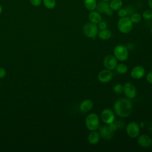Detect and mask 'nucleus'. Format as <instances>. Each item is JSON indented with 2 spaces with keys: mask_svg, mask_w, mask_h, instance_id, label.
<instances>
[{
  "mask_svg": "<svg viewBox=\"0 0 152 152\" xmlns=\"http://www.w3.org/2000/svg\"><path fill=\"white\" fill-rule=\"evenodd\" d=\"M6 75V71L3 68H0V79L4 78Z\"/></svg>",
  "mask_w": 152,
  "mask_h": 152,
  "instance_id": "33",
  "label": "nucleus"
},
{
  "mask_svg": "<svg viewBox=\"0 0 152 152\" xmlns=\"http://www.w3.org/2000/svg\"><path fill=\"white\" fill-rule=\"evenodd\" d=\"M148 5L149 7L152 10V0H148Z\"/></svg>",
  "mask_w": 152,
  "mask_h": 152,
  "instance_id": "35",
  "label": "nucleus"
},
{
  "mask_svg": "<svg viewBox=\"0 0 152 152\" xmlns=\"http://www.w3.org/2000/svg\"><path fill=\"white\" fill-rule=\"evenodd\" d=\"M113 54L117 60L125 61L128 57V50L127 48L122 45L116 46L113 49Z\"/></svg>",
  "mask_w": 152,
  "mask_h": 152,
  "instance_id": "4",
  "label": "nucleus"
},
{
  "mask_svg": "<svg viewBox=\"0 0 152 152\" xmlns=\"http://www.w3.org/2000/svg\"><path fill=\"white\" fill-rule=\"evenodd\" d=\"M142 17L147 20H150L152 19V10H145L142 14Z\"/></svg>",
  "mask_w": 152,
  "mask_h": 152,
  "instance_id": "24",
  "label": "nucleus"
},
{
  "mask_svg": "<svg viewBox=\"0 0 152 152\" xmlns=\"http://www.w3.org/2000/svg\"><path fill=\"white\" fill-rule=\"evenodd\" d=\"M96 0H84V5L88 11H94L97 6Z\"/></svg>",
  "mask_w": 152,
  "mask_h": 152,
  "instance_id": "19",
  "label": "nucleus"
},
{
  "mask_svg": "<svg viewBox=\"0 0 152 152\" xmlns=\"http://www.w3.org/2000/svg\"><path fill=\"white\" fill-rule=\"evenodd\" d=\"M108 125L109 129H110L112 131H113V132H115V131H116L118 129L117 125H116L115 123H114V122H112V123H111V124H109V125Z\"/></svg>",
  "mask_w": 152,
  "mask_h": 152,
  "instance_id": "29",
  "label": "nucleus"
},
{
  "mask_svg": "<svg viewBox=\"0 0 152 152\" xmlns=\"http://www.w3.org/2000/svg\"><path fill=\"white\" fill-rule=\"evenodd\" d=\"M113 109L117 116L121 118L128 117L132 112V102L131 99L126 97L119 99L115 102Z\"/></svg>",
  "mask_w": 152,
  "mask_h": 152,
  "instance_id": "1",
  "label": "nucleus"
},
{
  "mask_svg": "<svg viewBox=\"0 0 152 152\" xmlns=\"http://www.w3.org/2000/svg\"><path fill=\"white\" fill-rule=\"evenodd\" d=\"M98 36L99 37L103 40H109L111 38L112 36V33L111 32V31L109 29L105 28L103 30H100V31H99L98 32Z\"/></svg>",
  "mask_w": 152,
  "mask_h": 152,
  "instance_id": "17",
  "label": "nucleus"
},
{
  "mask_svg": "<svg viewBox=\"0 0 152 152\" xmlns=\"http://www.w3.org/2000/svg\"><path fill=\"white\" fill-rule=\"evenodd\" d=\"M122 4L123 3L122 0H112L109 4V7L113 11H118L121 8Z\"/></svg>",
  "mask_w": 152,
  "mask_h": 152,
  "instance_id": "20",
  "label": "nucleus"
},
{
  "mask_svg": "<svg viewBox=\"0 0 152 152\" xmlns=\"http://www.w3.org/2000/svg\"><path fill=\"white\" fill-rule=\"evenodd\" d=\"M101 1H104V2H108V1H110V0H101Z\"/></svg>",
  "mask_w": 152,
  "mask_h": 152,
  "instance_id": "37",
  "label": "nucleus"
},
{
  "mask_svg": "<svg viewBox=\"0 0 152 152\" xmlns=\"http://www.w3.org/2000/svg\"><path fill=\"white\" fill-rule=\"evenodd\" d=\"M113 77V74L111 70L105 69L102 70L98 74L97 78L99 81L102 83H109Z\"/></svg>",
  "mask_w": 152,
  "mask_h": 152,
  "instance_id": "10",
  "label": "nucleus"
},
{
  "mask_svg": "<svg viewBox=\"0 0 152 152\" xmlns=\"http://www.w3.org/2000/svg\"><path fill=\"white\" fill-rule=\"evenodd\" d=\"M123 92L126 98L132 99L137 95V89L135 86L131 83H126L123 86Z\"/></svg>",
  "mask_w": 152,
  "mask_h": 152,
  "instance_id": "7",
  "label": "nucleus"
},
{
  "mask_svg": "<svg viewBox=\"0 0 152 152\" xmlns=\"http://www.w3.org/2000/svg\"><path fill=\"white\" fill-rule=\"evenodd\" d=\"M129 18L132 23H138L141 20V15L138 12H133Z\"/></svg>",
  "mask_w": 152,
  "mask_h": 152,
  "instance_id": "23",
  "label": "nucleus"
},
{
  "mask_svg": "<svg viewBox=\"0 0 152 152\" xmlns=\"http://www.w3.org/2000/svg\"><path fill=\"white\" fill-rule=\"evenodd\" d=\"M103 64L106 69L113 70L116 68V65H118V60L114 55H108L104 58Z\"/></svg>",
  "mask_w": 152,
  "mask_h": 152,
  "instance_id": "9",
  "label": "nucleus"
},
{
  "mask_svg": "<svg viewBox=\"0 0 152 152\" xmlns=\"http://www.w3.org/2000/svg\"><path fill=\"white\" fill-rule=\"evenodd\" d=\"M145 73V69L142 66L137 65L134 66L131 71V76L134 79H140L142 78Z\"/></svg>",
  "mask_w": 152,
  "mask_h": 152,
  "instance_id": "12",
  "label": "nucleus"
},
{
  "mask_svg": "<svg viewBox=\"0 0 152 152\" xmlns=\"http://www.w3.org/2000/svg\"><path fill=\"white\" fill-rule=\"evenodd\" d=\"M30 1L32 5L34 7H38L42 4V0H30Z\"/></svg>",
  "mask_w": 152,
  "mask_h": 152,
  "instance_id": "28",
  "label": "nucleus"
},
{
  "mask_svg": "<svg viewBox=\"0 0 152 152\" xmlns=\"http://www.w3.org/2000/svg\"><path fill=\"white\" fill-rule=\"evenodd\" d=\"M93 107V103L90 99H85L80 104V109L83 112H88Z\"/></svg>",
  "mask_w": 152,
  "mask_h": 152,
  "instance_id": "14",
  "label": "nucleus"
},
{
  "mask_svg": "<svg viewBox=\"0 0 152 152\" xmlns=\"http://www.w3.org/2000/svg\"><path fill=\"white\" fill-rule=\"evenodd\" d=\"M118 15L121 18V17H124L127 15L126 11L125 8H120L119 10H118Z\"/></svg>",
  "mask_w": 152,
  "mask_h": 152,
  "instance_id": "26",
  "label": "nucleus"
},
{
  "mask_svg": "<svg viewBox=\"0 0 152 152\" xmlns=\"http://www.w3.org/2000/svg\"><path fill=\"white\" fill-rule=\"evenodd\" d=\"M104 14L106 15H107V16H112L113 15V10L109 7L104 12Z\"/></svg>",
  "mask_w": 152,
  "mask_h": 152,
  "instance_id": "34",
  "label": "nucleus"
},
{
  "mask_svg": "<svg viewBox=\"0 0 152 152\" xmlns=\"http://www.w3.org/2000/svg\"><path fill=\"white\" fill-rule=\"evenodd\" d=\"M43 3L45 7L49 10L53 9L56 6L55 0H43Z\"/></svg>",
  "mask_w": 152,
  "mask_h": 152,
  "instance_id": "22",
  "label": "nucleus"
},
{
  "mask_svg": "<svg viewBox=\"0 0 152 152\" xmlns=\"http://www.w3.org/2000/svg\"><path fill=\"white\" fill-rule=\"evenodd\" d=\"M125 10H126V11L127 15H131L133 12H134V9H133L131 7H127L125 8Z\"/></svg>",
  "mask_w": 152,
  "mask_h": 152,
  "instance_id": "31",
  "label": "nucleus"
},
{
  "mask_svg": "<svg viewBox=\"0 0 152 152\" xmlns=\"http://www.w3.org/2000/svg\"><path fill=\"white\" fill-rule=\"evenodd\" d=\"M88 19L90 22L97 24L102 21V16L98 11H91L88 14Z\"/></svg>",
  "mask_w": 152,
  "mask_h": 152,
  "instance_id": "16",
  "label": "nucleus"
},
{
  "mask_svg": "<svg viewBox=\"0 0 152 152\" xmlns=\"http://www.w3.org/2000/svg\"><path fill=\"white\" fill-rule=\"evenodd\" d=\"M126 132L130 138H135L138 137L140 132L139 125L134 121L129 122L126 126Z\"/></svg>",
  "mask_w": 152,
  "mask_h": 152,
  "instance_id": "6",
  "label": "nucleus"
},
{
  "mask_svg": "<svg viewBox=\"0 0 152 152\" xmlns=\"http://www.w3.org/2000/svg\"><path fill=\"white\" fill-rule=\"evenodd\" d=\"M115 69H116L117 72H118L119 74H125L128 71V67H127L126 65H125V64H123V63L118 64L116 65V67Z\"/></svg>",
  "mask_w": 152,
  "mask_h": 152,
  "instance_id": "21",
  "label": "nucleus"
},
{
  "mask_svg": "<svg viewBox=\"0 0 152 152\" xmlns=\"http://www.w3.org/2000/svg\"><path fill=\"white\" fill-rule=\"evenodd\" d=\"M116 125H117V127L119 129H122L124 128V123L122 121H117L116 122H115Z\"/></svg>",
  "mask_w": 152,
  "mask_h": 152,
  "instance_id": "30",
  "label": "nucleus"
},
{
  "mask_svg": "<svg viewBox=\"0 0 152 152\" xmlns=\"http://www.w3.org/2000/svg\"><path fill=\"white\" fill-rule=\"evenodd\" d=\"M137 142L141 147L148 148L152 145V139L147 134H141L138 136Z\"/></svg>",
  "mask_w": 152,
  "mask_h": 152,
  "instance_id": "11",
  "label": "nucleus"
},
{
  "mask_svg": "<svg viewBox=\"0 0 152 152\" xmlns=\"http://www.w3.org/2000/svg\"><path fill=\"white\" fill-rule=\"evenodd\" d=\"M100 135L99 132L96 131H91L88 135L87 140L91 145H96L100 140Z\"/></svg>",
  "mask_w": 152,
  "mask_h": 152,
  "instance_id": "15",
  "label": "nucleus"
},
{
  "mask_svg": "<svg viewBox=\"0 0 152 152\" xmlns=\"http://www.w3.org/2000/svg\"><path fill=\"white\" fill-rule=\"evenodd\" d=\"M101 119L103 123L109 125L115 121V116L113 112L110 109H104L101 113Z\"/></svg>",
  "mask_w": 152,
  "mask_h": 152,
  "instance_id": "8",
  "label": "nucleus"
},
{
  "mask_svg": "<svg viewBox=\"0 0 152 152\" xmlns=\"http://www.w3.org/2000/svg\"><path fill=\"white\" fill-rule=\"evenodd\" d=\"M85 122L87 129L90 131H96L99 128V118L95 113H91L88 115L86 117Z\"/></svg>",
  "mask_w": 152,
  "mask_h": 152,
  "instance_id": "3",
  "label": "nucleus"
},
{
  "mask_svg": "<svg viewBox=\"0 0 152 152\" xmlns=\"http://www.w3.org/2000/svg\"><path fill=\"white\" fill-rule=\"evenodd\" d=\"M109 8V4L107 2L101 1L97 4L96 9L97 10V11H98L100 13H104Z\"/></svg>",
  "mask_w": 152,
  "mask_h": 152,
  "instance_id": "18",
  "label": "nucleus"
},
{
  "mask_svg": "<svg viewBox=\"0 0 152 152\" xmlns=\"http://www.w3.org/2000/svg\"><path fill=\"white\" fill-rule=\"evenodd\" d=\"M98 28L100 30H103L107 28V24L105 21H101L99 23H98Z\"/></svg>",
  "mask_w": 152,
  "mask_h": 152,
  "instance_id": "27",
  "label": "nucleus"
},
{
  "mask_svg": "<svg viewBox=\"0 0 152 152\" xmlns=\"http://www.w3.org/2000/svg\"><path fill=\"white\" fill-rule=\"evenodd\" d=\"M117 26L120 32L124 34H127L131 31L133 23L128 17H121L118 21Z\"/></svg>",
  "mask_w": 152,
  "mask_h": 152,
  "instance_id": "2",
  "label": "nucleus"
},
{
  "mask_svg": "<svg viewBox=\"0 0 152 152\" xmlns=\"http://www.w3.org/2000/svg\"><path fill=\"white\" fill-rule=\"evenodd\" d=\"M99 128V134L100 135V137H102V138L104 140H110L113 138L114 135V132L112 131L108 125H104L103 126H101Z\"/></svg>",
  "mask_w": 152,
  "mask_h": 152,
  "instance_id": "13",
  "label": "nucleus"
},
{
  "mask_svg": "<svg viewBox=\"0 0 152 152\" xmlns=\"http://www.w3.org/2000/svg\"><path fill=\"white\" fill-rule=\"evenodd\" d=\"M113 89L116 94H121L123 92V86L121 84H116L114 86Z\"/></svg>",
  "mask_w": 152,
  "mask_h": 152,
  "instance_id": "25",
  "label": "nucleus"
},
{
  "mask_svg": "<svg viewBox=\"0 0 152 152\" xmlns=\"http://www.w3.org/2000/svg\"><path fill=\"white\" fill-rule=\"evenodd\" d=\"M2 7L1 5H0V14L2 13Z\"/></svg>",
  "mask_w": 152,
  "mask_h": 152,
  "instance_id": "36",
  "label": "nucleus"
},
{
  "mask_svg": "<svg viewBox=\"0 0 152 152\" xmlns=\"http://www.w3.org/2000/svg\"><path fill=\"white\" fill-rule=\"evenodd\" d=\"M151 35H152V26H151Z\"/></svg>",
  "mask_w": 152,
  "mask_h": 152,
  "instance_id": "38",
  "label": "nucleus"
},
{
  "mask_svg": "<svg viewBox=\"0 0 152 152\" xmlns=\"http://www.w3.org/2000/svg\"><path fill=\"white\" fill-rule=\"evenodd\" d=\"M146 79H147V81L149 83L152 84V71L150 72L147 74V77H146Z\"/></svg>",
  "mask_w": 152,
  "mask_h": 152,
  "instance_id": "32",
  "label": "nucleus"
},
{
  "mask_svg": "<svg viewBox=\"0 0 152 152\" xmlns=\"http://www.w3.org/2000/svg\"><path fill=\"white\" fill-rule=\"evenodd\" d=\"M99 28L97 24L90 22L83 27V33L88 38H94L98 34Z\"/></svg>",
  "mask_w": 152,
  "mask_h": 152,
  "instance_id": "5",
  "label": "nucleus"
}]
</instances>
